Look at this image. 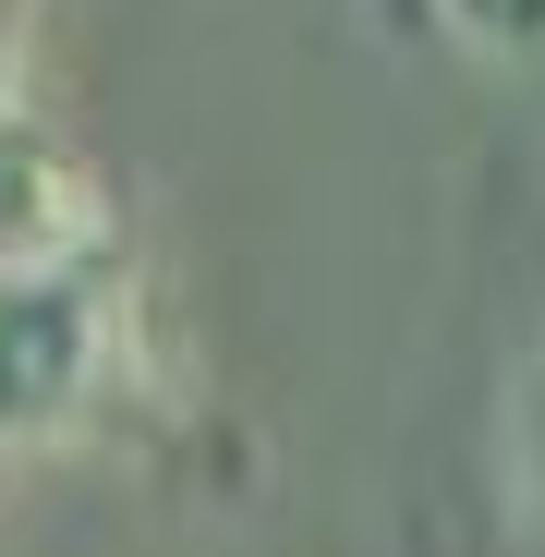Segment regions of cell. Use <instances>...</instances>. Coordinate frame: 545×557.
I'll use <instances>...</instances> for the list:
<instances>
[{"label":"cell","mask_w":545,"mask_h":557,"mask_svg":"<svg viewBox=\"0 0 545 557\" xmlns=\"http://www.w3.org/2000/svg\"><path fill=\"white\" fill-rule=\"evenodd\" d=\"M110 339H122V315L73 255H0V448L61 436L98 400Z\"/></svg>","instance_id":"6da1fadb"},{"label":"cell","mask_w":545,"mask_h":557,"mask_svg":"<svg viewBox=\"0 0 545 557\" xmlns=\"http://www.w3.org/2000/svg\"><path fill=\"white\" fill-rule=\"evenodd\" d=\"M85 231H98L85 170L37 134H0V255H73Z\"/></svg>","instance_id":"7a4b0ae2"},{"label":"cell","mask_w":545,"mask_h":557,"mask_svg":"<svg viewBox=\"0 0 545 557\" xmlns=\"http://www.w3.org/2000/svg\"><path fill=\"white\" fill-rule=\"evenodd\" d=\"M485 49H509V61H545V0H448Z\"/></svg>","instance_id":"3957f363"},{"label":"cell","mask_w":545,"mask_h":557,"mask_svg":"<svg viewBox=\"0 0 545 557\" xmlns=\"http://www.w3.org/2000/svg\"><path fill=\"white\" fill-rule=\"evenodd\" d=\"M521 485H533V533H545V376L521 400Z\"/></svg>","instance_id":"277c9868"}]
</instances>
